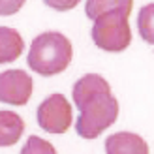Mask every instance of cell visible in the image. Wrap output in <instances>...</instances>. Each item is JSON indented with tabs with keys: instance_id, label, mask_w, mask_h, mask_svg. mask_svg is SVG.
<instances>
[{
	"instance_id": "6da1fadb",
	"label": "cell",
	"mask_w": 154,
	"mask_h": 154,
	"mask_svg": "<svg viewBox=\"0 0 154 154\" xmlns=\"http://www.w3.org/2000/svg\"><path fill=\"white\" fill-rule=\"evenodd\" d=\"M73 47L60 32H43L34 38L28 51V66L40 75H57L72 62Z\"/></svg>"
},
{
	"instance_id": "7a4b0ae2",
	"label": "cell",
	"mask_w": 154,
	"mask_h": 154,
	"mask_svg": "<svg viewBox=\"0 0 154 154\" xmlns=\"http://www.w3.org/2000/svg\"><path fill=\"white\" fill-rule=\"evenodd\" d=\"M79 109L77 119V135L83 139H96V137L115 124L119 117V102L111 92H102L98 96L87 100Z\"/></svg>"
},
{
	"instance_id": "3957f363",
	"label": "cell",
	"mask_w": 154,
	"mask_h": 154,
	"mask_svg": "<svg viewBox=\"0 0 154 154\" xmlns=\"http://www.w3.org/2000/svg\"><path fill=\"white\" fill-rule=\"evenodd\" d=\"M130 15L124 11H109L94 19L92 40L94 45L107 53H120L132 42V30L128 25Z\"/></svg>"
},
{
	"instance_id": "277c9868",
	"label": "cell",
	"mask_w": 154,
	"mask_h": 154,
	"mask_svg": "<svg viewBox=\"0 0 154 154\" xmlns=\"http://www.w3.org/2000/svg\"><path fill=\"white\" fill-rule=\"evenodd\" d=\"M72 105L64 94H51L38 107V124L47 134H64L72 126Z\"/></svg>"
},
{
	"instance_id": "5b68a950",
	"label": "cell",
	"mask_w": 154,
	"mask_h": 154,
	"mask_svg": "<svg viewBox=\"0 0 154 154\" xmlns=\"http://www.w3.org/2000/svg\"><path fill=\"white\" fill-rule=\"evenodd\" d=\"M34 90V83L25 70H6L0 73V102L25 105Z\"/></svg>"
},
{
	"instance_id": "8992f818",
	"label": "cell",
	"mask_w": 154,
	"mask_h": 154,
	"mask_svg": "<svg viewBox=\"0 0 154 154\" xmlns=\"http://www.w3.org/2000/svg\"><path fill=\"white\" fill-rule=\"evenodd\" d=\"M105 154H149V145L137 134L119 132L107 137Z\"/></svg>"
},
{
	"instance_id": "52a82bcc",
	"label": "cell",
	"mask_w": 154,
	"mask_h": 154,
	"mask_svg": "<svg viewBox=\"0 0 154 154\" xmlns=\"http://www.w3.org/2000/svg\"><path fill=\"white\" fill-rule=\"evenodd\" d=\"M102 92H111L109 83L98 73H87L73 85V92H72L73 103L77 107H81L87 100H90L92 96L102 94Z\"/></svg>"
},
{
	"instance_id": "ba28073f",
	"label": "cell",
	"mask_w": 154,
	"mask_h": 154,
	"mask_svg": "<svg viewBox=\"0 0 154 154\" xmlns=\"http://www.w3.org/2000/svg\"><path fill=\"white\" fill-rule=\"evenodd\" d=\"M25 42L15 28L0 26V64L13 62L23 55Z\"/></svg>"
},
{
	"instance_id": "9c48e42d",
	"label": "cell",
	"mask_w": 154,
	"mask_h": 154,
	"mask_svg": "<svg viewBox=\"0 0 154 154\" xmlns=\"http://www.w3.org/2000/svg\"><path fill=\"white\" fill-rule=\"evenodd\" d=\"M23 132H25V120L13 111H0V147H11L15 145Z\"/></svg>"
},
{
	"instance_id": "30bf717a",
	"label": "cell",
	"mask_w": 154,
	"mask_h": 154,
	"mask_svg": "<svg viewBox=\"0 0 154 154\" xmlns=\"http://www.w3.org/2000/svg\"><path fill=\"white\" fill-rule=\"evenodd\" d=\"M132 6L134 0H87L85 4V11L87 17L94 21L96 17L109 11H124V13H132Z\"/></svg>"
},
{
	"instance_id": "8fae6325",
	"label": "cell",
	"mask_w": 154,
	"mask_h": 154,
	"mask_svg": "<svg viewBox=\"0 0 154 154\" xmlns=\"http://www.w3.org/2000/svg\"><path fill=\"white\" fill-rule=\"evenodd\" d=\"M137 30L141 40L154 45V4H147L139 10L137 15Z\"/></svg>"
},
{
	"instance_id": "7c38bea8",
	"label": "cell",
	"mask_w": 154,
	"mask_h": 154,
	"mask_svg": "<svg viewBox=\"0 0 154 154\" xmlns=\"http://www.w3.org/2000/svg\"><path fill=\"white\" fill-rule=\"evenodd\" d=\"M21 154H57V150L49 141H45L38 135H30L25 143V147H23Z\"/></svg>"
},
{
	"instance_id": "4fadbf2b",
	"label": "cell",
	"mask_w": 154,
	"mask_h": 154,
	"mask_svg": "<svg viewBox=\"0 0 154 154\" xmlns=\"http://www.w3.org/2000/svg\"><path fill=\"white\" fill-rule=\"evenodd\" d=\"M26 0H0V15H13L17 13Z\"/></svg>"
},
{
	"instance_id": "5bb4252c",
	"label": "cell",
	"mask_w": 154,
	"mask_h": 154,
	"mask_svg": "<svg viewBox=\"0 0 154 154\" xmlns=\"http://www.w3.org/2000/svg\"><path fill=\"white\" fill-rule=\"evenodd\" d=\"M43 2L49 8H53V10H57V11H70L81 2V0H43Z\"/></svg>"
}]
</instances>
